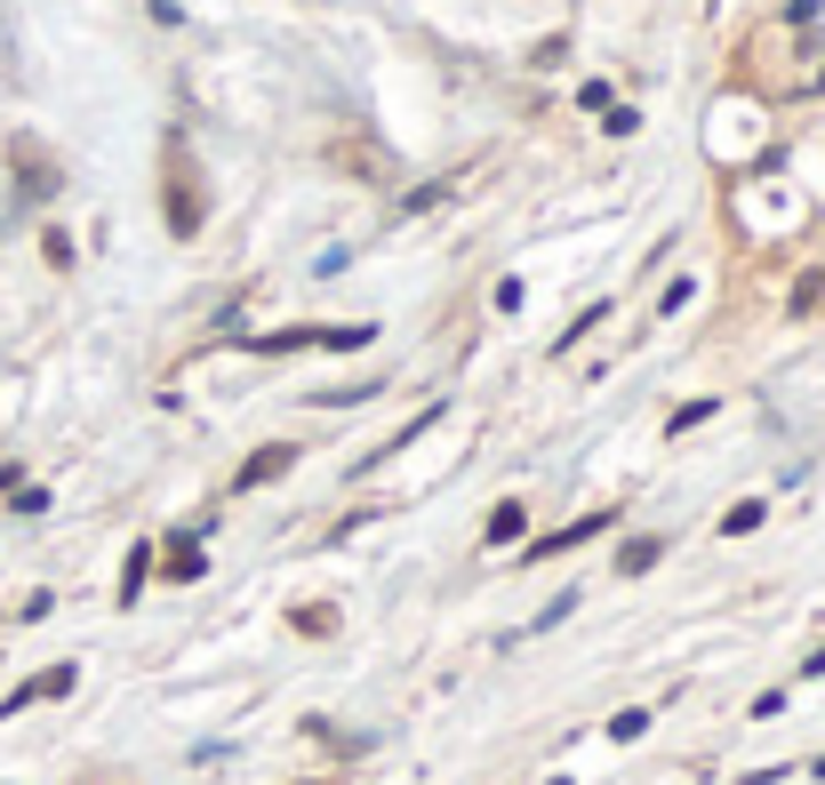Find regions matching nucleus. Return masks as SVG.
<instances>
[{
    "instance_id": "1",
    "label": "nucleus",
    "mask_w": 825,
    "mask_h": 785,
    "mask_svg": "<svg viewBox=\"0 0 825 785\" xmlns=\"http://www.w3.org/2000/svg\"><path fill=\"white\" fill-rule=\"evenodd\" d=\"M161 217H168V233H177V241H193L200 217H209V185H200L185 136H168V145H161Z\"/></svg>"
},
{
    "instance_id": "2",
    "label": "nucleus",
    "mask_w": 825,
    "mask_h": 785,
    "mask_svg": "<svg viewBox=\"0 0 825 785\" xmlns=\"http://www.w3.org/2000/svg\"><path fill=\"white\" fill-rule=\"evenodd\" d=\"M289 465H297V441H265V450H249V465L233 473V497H249V489H265V482H281Z\"/></svg>"
},
{
    "instance_id": "3",
    "label": "nucleus",
    "mask_w": 825,
    "mask_h": 785,
    "mask_svg": "<svg viewBox=\"0 0 825 785\" xmlns=\"http://www.w3.org/2000/svg\"><path fill=\"white\" fill-rule=\"evenodd\" d=\"M73 681H81V665H49V673L17 681V690H9V705H0V713H24V705H41V698H64Z\"/></svg>"
},
{
    "instance_id": "4",
    "label": "nucleus",
    "mask_w": 825,
    "mask_h": 785,
    "mask_svg": "<svg viewBox=\"0 0 825 785\" xmlns=\"http://www.w3.org/2000/svg\"><path fill=\"white\" fill-rule=\"evenodd\" d=\"M17 185H24V200H49V193L64 185V177H56V161H49V153H32L24 136H17Z\"/></svg>"
},
{
    "instance_id": "5",
    "label": "nucleus",
    "mask_w": 825,
    "mask_h": 785,
    "mask_svg": "<svg viewBox=\"0 0 825 785\" xmlns=\"http://www.w3.org/2000/svg\"><path fill=\"white\" fill-rule=\"evenodd\" d=\"M617 514H586V521H569V529H554V537H537L529 545V561H554V554H577V545H586V537H601Z\"/></svg>"
},
{
    "instance_id": "6",
    "label": "nucleus",
    "mask_w": 825,
    "mask_h": 785,
    "mask_svg": "<svg viewBox=\"0 0 825 785\" xmlns=\"http://www.w3.org/2000/svg\"><path fill=\"white\" fill-rule=\"evenodd\" d=\"M161 569H168V586H193V577L209 569V561H200V545H193V537H177V545H168V561H161Z\"/></svg>"
},
{
    "instance_id": "7",
    "label": "nucleus",
    "mask_w": 825,
    "mask_h": 785,
    "mask_svg": "<svg viewBox=\"0 0 825 785\" xmlns=\"http://www.w3.org/2000/svg\"><path fill=\"white\" fill-rule=\"evenodd\" d=\"M522 529H529V505H522V497H505L497 514H489V545H513Z\"/></svg>"
},
{
    "instance_id": "8",
    "label": "nucleus",
    "mask_w": 825,
    "mask_h": 785,
    "mask_svg": "<svg viewBox=\"0 0 825 785\" xmlns=\"http://www.w3.org/2000/svg\"><path fill=\"white\" fill-rule=\"evenodd\" d=\"M658 554H666V537H633L626 554H617V569H626V577H641V569H658Z\"/></svg>"
},
{
    "instance_id": "9",
    "label": "nucleus",
    "mask_w": 825,
    "mask_h": 785,
    "mask_svg": "<svg viewBox=\"0 0 825 785\" xmlns=\"http://www.w3.org/2000/svg\"><path fill=\"white\" fill-rule=\"evenodd\" d=\"M145 569H153V545H128V569H121V601L145 593Z\"/></svg>"
},
{
    "instance_id": "10",
    "label": "nucleus",
    "mask_w": 825,
    "mask_h": 785,
    "mask_svg": "<svg viewBox=\"0 0 825 785\" xmlns=\"http://www.w3.org/2000/svg\"><path fill=\"white\" fill-rule=\"evenodd\" d=\"M745 529H762V497H745V505L721 514V537H745Z\"/></svg>"
},
{
    "instance_id": "11",
    "label": "nucleus",
    "mask_w": 825,
    "mask_h": 785,
    "mask_svg": "<svg viewBox=\"0 0 825 785\" xmlns=\"http://www.w3.org/2000/svg\"><path fill=\"white\" fill-rule=\"evenodd\" d=\"M297 633H313V641H321V633H337V609H329V601H313V609H297Z\"/></svg>"
},
{
    "instance_id": "12",
    "label": "nucleus",
    "mask_w": 825,
    "mask_h": 785,
    "mask_svg": "<svg viewBox=\"0 0 825 785\" xmlns=\"http://www.w3.org/2000/svg\"><path fill=\"white\" fill-rule=\"evenodd\" d=\"M641 730H649V713H641V705H626V713H617V722H609V737H617V745H633Z\"/></svg>"
},
{
    "instance_id": "13",
    "label": "nucleus",
    "mask_w": 825,
    "mask_h": 785,
    "mask_svg": "<svg viewBox=\"0 0 825 785\" xmlns=\"http://www.w3.org/2000/svg\"><path fill=\"white\" fill-rule=\"evenodd\" d=\"M713 409H721V401H681V409H673V433H690V425H705Z\"/></svg>"
},
{
    "instance_id": "14",
    "label": "nucleus",
    "mask_w": 825,
    "mask_h": 785,
    "mask_svg": "<svg viewBox=\"0 0 825 785\" xmlns=\"http://www.w3.org/2000/svg\"><path fill=\"white\" fill-rule=\"evenodd\" d=\"M817 304H825V272H809V281L794 289V313H817Z\"/></svg>"
}]
</instances>
